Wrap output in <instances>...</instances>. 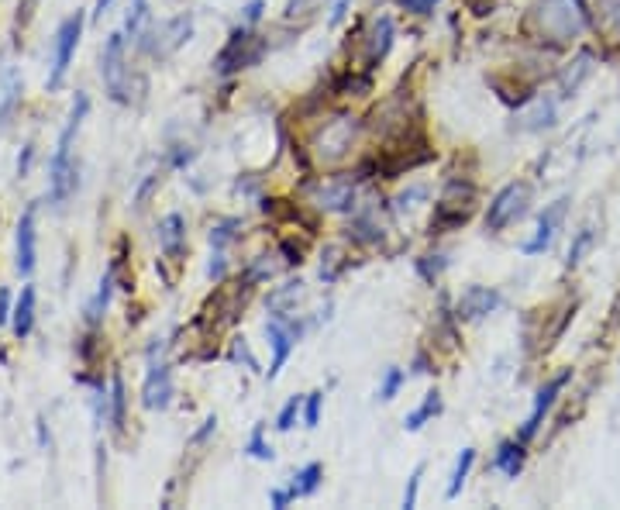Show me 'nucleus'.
<instances>
[{
    "label": "nucleus",
    "instance_id": "aec40b11",
    "mask_svg": "<svg viewBox=\"0 0 620 510\" xmlns=\"http://www.w3.org/2000/svg\"><path fill=\"white\" fill-rule=\"evenodd\" d=\"M524 459H527V452H524V442H503L500 448H496V459H493V466L500 469L503 476H510V479H517V473L524 469Z\"/></svg>",
    "mask_w": 620,
    "mask_h": 510
},
{
    "label": "nucleus",
    "instance_id": "a211bd4d",
    "mask_svg": "<svg viewBox=\"0 0 620 510\" xmlns=\"http://www.w3.org/2000/svg\"><path fill=\"white\" fill-rule=\"evenodd\" d=\"M118 266L121 262L114 259L111 266H107V273L100 276V287H97V293H93V300L87 304V324L90 328H97L100 321H104V311H107V304H111V293H114V280H118Z\"/></svg>",
    "mask_w": 620,
    "mask_h": 510
},
{
    "label": "nucleus",
    "instance_id": "0eeeda50",
    "mask_svg": "<svg viewBox=\"0 0 620 510\" xmlns=\"http://www.w3.org/2000/svg\"><path fill=\"white\" fill-rule=\"evenodd\" d=\"M124 42H128V35L114 32L104 42V49H100V76H104L107 94H111V100H118V104H128V66H124Z\"/></svg>",
    "mask_w": 620,
    "mask_h": 510
},
{
    "label": "nucleus",
    "instance_id": "2eb2a0df",
    "mask_svg": "<svg viewBox=\"0 0 620 510\" xmlns=\"http://www.w3.org/2000/svg\"><path fill=\"white\" fill-rule=\"evenodd\" d=\"M14 266H18L21 276H31V269H35V204H31L18 221V235H14Z\"/></svg>",
    "mask_w": 620,
    "mask_h": 510
},
{
    "label": "nucleus",
    "instance_id": "c756f323",
    "mask_svg": "<svg viewBox=\"0 0 620 510\" xmlns=\"http://www.w3.org/2000/svg\"><path fill=\"white\" fill-rule=\"evenodd\" d=\"M279 255H255V259H252V266H248L245 269V280L248 283H252V287H255V283H266V280H273V276L279 273Z\"/></svg>",
    "mask_w": 620,
    "mask_h": 510
},
{
    "label": "nucleus",
    "instance_id": "13d9d810",
    "mask_svg": "<svg viewBox=\"0 0 620 510\" xmlns=\"http://www.w3.org/2000/svg\"><path fill=\"white\" fill-rule=\"evenodd\" d=\"M111 4H114V0H97V7H93V21L104 18V14L111 11Z\"/></svg>",
    "mask_w": 620,
    "mask_h": 510
},
{
    "label": "nucleus",
    "instance_id": "393cba45",
    "mask_svg": "<svg viewBox=\"0 0 620 510\" xmlns=\"http://www.w3.org/2000/svg\"><path fill=\"white\" fill-rule=\"evenodd\" d=\"M438 414H441V393L431 390L428 397H424V404L417 407V411H410L407 417H403V428H407V431H421L424 424H428L431 417H438Z\"/></svg>",
    "mask_w": 620,
    "mask_h": 510
},
{
    "label": "nucleus",
    "instance_id": "1a4fd4ad",
    "mask_svg": "<svg viewBox=\"0 0 620 510\" xmlns=\"http://www.w3.org/2000/svg\"><path fill=\"white\" fill-rule=\"evenodd\" d=\"M310 204L328 214H348L355 207V180L352 176H328L310 183Z\"/></svg>",
    "mask_w": 620,
    "mask_h": 510
},
{
    "label": "nucleus",
    "instance_id": "a878e982",
    "mask_svg": "<svg viewBox=\"0 0 620 510\" xmlns=\"http://www.w3.org/2000/svg\"><path fill=\"white\" fill-rule=\"evenodd\" d=\"M321 476H324V466H321V462H307V466L300 469V473L293 476V483H290L293 497H314L317 486H321Z\"/></svg>",
    "mask_w": 620,
    "mask_h": 510
},
{
    "label": "nucleus",
    "instance_id": "f8f14e48",
    "mask_svg": "<svg viewBox=\"0 0 620 510\" xmlns=\"http://www.w3.org/2000/svg\"><path fill=\"white\" fill-rule=\"evenodd\" d=\"M266 338H269V349H273V362H269V380H276L279 369H283L286 359H290L293 345H297L300 328H297V324H290L286 318H273V321L266 324Z\"/></svg>",
    "mask_w": 620,
    "mask_h": 510
},
{
    "label": "nucleus",
    "instance_id": "37998d69",
    "mask_svg": "<svg viewBox=\"0 0 620 510\" xmlns=\"http://www.w3.org/2000/svg\"><path fill=\"white\" fill-rule=\"evenodd\" d=\"M421 479H424V466H417L414 469V476H410V483H407V490H403V507H417V490H421Z\"/></svg>",
    "mask_w": 620,
    "mask_h": 510
},
{
    "label": "nucleus",
    "instance_id": "79ce46f5",
    "mask_svg": "<svg viewBox=\"0 0 620 510\" xmlns=\"http://www.w3.org/2000/svg\"><path fill=\"white\" fill-rule=\"evenodd\" d=\"M207 276H211L214 283H221L224 276H228V259H224V249H214L211 262H207Z\"/></svg>",
    "mask_w": 620,
    "mask_h": 510
},
{
    "label": "nucleus",
    "instance_id": "a19ab883",
    "mask_svg": "<svg viewBox=\"0 0 620 510\" xmlns=\"http://www.w3.org/2000/svg\"><path fill=\"white\" fill-rule=\"evenodd\" d=\"M231 362H245L248 369H259V362H255V355L248 352V342L245 338H235V342H231Z\"/></svg>",
    "mask_w": 620,
    "mask_h": 510
},
{
    "label": "nucleus",
    "instance_id": "c03bdc74",
    "mask_svg": "<svg viewBox=\"0 0 620 510\" xmlns=\"http://www.w3.org/2000/svg\"><path fill=\"white\" fill-rule=\"evenodd\" d=\"M262 11H266V0H248V4L242 7V25H259V18H262Z\"/></svg>",
    "mask_w": 620,
    "mask_h": 510
},
{
    "label": "nucleus",
    "instance_id": "6e6552de",
    "mask_svg": "<svg viewBox=\"0 0 620 510\" xmlns=\"http://www.w3.org/2000/svg\"><path fill=\"white\" fill-rule=\"evenodd\" d=\"M80 35H83V11L69 14L66 21L59 25L56 32V49H52V69H49V90L56 94V90L66 83V73H69V63H73V52L76 45H80Z\"/></svg>",
    "mask_w": 620,
    "mask_h": 510
},
{
    "label": "nucleus",
    "instance_id": "e433bc0d",
    "mask_svg": "<svg viewBox=\"0 0 620 510\" xmlns=\"http://www.w3.org/2000/svg\"><path fill=\"white\" fill-rule=\"evenodd\" d=\"M304 411V397H290L283 404V411H279V417H276V428L279 431H290L293 424H297V414Z\"/></svg>",
    "mask_w": 620,
    "mask_h": 510
},
{
    "label": "nucleus",
    "instance_id": "cd10ccee",
    "mask_svg": "<svg viewBox=\"0 0 620 510\" xmlns=\"http://www.w3.org/2000/svg\"><path fill=\"white\" fill-rule=\"evenodd\" d=\"M472 466H476V448H462L459 462H455V469H452V479H448V490H445L448 500H455L462 493V486H465V479H469Z\"/></svg>",
    "mask_w": 620,
    "mask_h": 510
},
{
    "label": "nucleus",
    "instance_id": "6ab92c4d",
    "mask_svg": "<svg viewBox=\"0 0 620 510\" xmlns=\"http://www.w3.org/2000/svg\"><path fill=\"white\" fill-rule=\"evenodd\" d=\"M555 125V100H531L521 114H517V128L521 131H545Z\"/></svg>",
    "mask_w": 620,
    "mask_h": 510
},
{
    "label": "nucleus",
    "instance_id": "a18cd8bd",
    "mask_svg": "<svg viewBox=\"0 0 620 510\" xmlns=\"http://www.w3.org/2000/svg\"><path fill=\"white\" fill-rule=\"evenodd\" d=\"M310 11H317V0H290L286 11H283V18L293 21V18H300V14H310Z\"/></svg>",
    "mask_w": 620,
    "mask_h": 510
},
{
    "label": "nucleus",
    "instance_id": "603ef678",
    "mask_svg": "<svg viewBox=\"0 0 620 510\" xmlns=\"http://www.w3.org/2000/svg\"><path fill=\"white\" fill-rule=\"evenodd\" d=\"M214 431H217V417H207V421H204V428H200V431H197V435H193V445L207 442V438H211V435H214Z\"/></svg>",
    "mask_w": 620,
    "mask_h": 510
},
{
    "label": "nucleus",
    "instance_id": "6e6d98bb",
    "mask_svg": "<svg viewBox=\"0 0 620 510\" xmlns=\"http://www.w3.org/2000/svg\"><path fill=\"white\" fill-rule=\"evenodd\" d=\"M348 4H352V0H331V25H338V21L345 18Z\"/></svg>",
    "mask_w": 620,
    "mask_h": 510
},
{
    "label": "nucleus",
    "instance_id": "de8ad7c7",
    "mask_svg": "<svg viewBox=\"0 0 620 510\" xmlns=\"http://www.w3.org/2000/svg\"><path fill=\"white\" fill-rule=\"evenodd\" d=\"M397 4L410 14H431L434 4H441V0H397Z\"/></svg>",
    "mask_w": 620,
    "mask_h": 510
},
{
    "label": "nucleus",
    "instance_id": "9b49d317",
    "mask_svg": "<svg viewBox=\"0 0 620 510\" xmlns=\"http://www.w3.org/2000/svg\"><path fill=\"white\" fill-rule=\"evenodd\" d=\"M572 380V373L565 369V373H558L555 380H548L545 386L538 390V397H534V411L527 414V421H524V428H521V442H531L534 435L541 431V421H545V414L552 411L555 407V400H558V393L565 390V383Z\"/></svg>",
    "mask_w": 620,
    "mask_h": 510
},
{
    "label": "nucleus",
    "instance_id": "bb28decb",
    "mask_svg": "<svg viewBox=\"0 0 620 510\" xmlns=\"http://www.w3.org/2000/svg\"><path fill=\"white\" fill-rule=\"evenodd\" d=\"M348 238L359 245H379L383 242V228L372 221V214H359V218H352V224H348Z\"/></svg>",
    "mask_w": 620,
    "mask_h": 510
},
{
    "label": "nucleus",
    "instance_id": "b1692460",
    "mask_svg": "<svg viewBox=\"0 0 620 510\" xmlns=\"http://www.w3.org/2000/svg\"><path fill=\"white\" fill-rule=\"evenodd\" d=\"M596 28L620 45V0H600L596 4Z\"/></svg>",
    "mask_w": 620,
    "mask_h": 510
},
{
    "label": "nucleus",
    "instance_id": "c9c22d12",
    "mask_svg": "<svg viewBox=\"0 0 620 510\" xmlns=\"http://www.w3.org/2000/svg\"><path fill=\"white\" fill-rule=\"evenodd\" d=\"M445 266H448L445 255H424V259H417V273H421L424 280L431 283V287L438 283V276L445 273Z\"/></svg>",
    "mask_w": 620,
    "mask_h": 510
},
{
    "label": "nucleus",
    "instance_id": "5701e85b",
    "mask_svg": "<svg viewBox=\"0 0 620 510\" xmlns=\"http://www.w3.org/2000/svg\"><path fill=\"white\" fill-rule=\"evenodd\" d=\"M124 407H128V397H124V380L118 373H114L111 380V393H107V424H111V431H124Z\"/></svg>",
    "mask_w": 620,
    "mask_h": 510
},
{
    "label": "nucleus",
    "instance_id": "4468645a",
    "mask_svg": "<svg viewBox=\"0 0 620 510\" xmlns=\"http://www.w3.org/2000/svg\"><path fill=\"white\" fill-rule=\"evenodd\" d=\"M500 304H503L500 290H493V287H469L459 297V304H455V318H459V321H483L486 314H493Z\"/></svg>",
    "mask_w": 620,
    "mask_h": 510
},
{
    "label": "nucleus",
    "instance_id": "7ed1b4c3",
    "mask_svg": "<svg viewBox=\"0 0 620 510\" xmlns=\"http://www.w3.org/2000/svg\"><path fill=\"white\" fill-rule=\"evenodd\" d=\"M266 49H269V42H266L262 35H255L248 25L235 28L228 42H224V49L217 52L214 73H217V76H231V73H238V69L259 66L262 56H266Z\"/></svg>",
    "mask_w": 620,
    "mask_h": 510
},
{
    "label": "nucleus",
    "instance_id": "3c124183",
    "mask_svg": "<svg viewBox=\"0 0 620 510\" xmlns=\"http://www.w3.org/2000/svg\"><path fill=\"white\" fill-rule=\"evenodd\" d=\"M279 249H283V255H286V266H300V262H304V252L293 249V242H283Z\"/></svg>",
    "mask_w": 620,
    "mask_h": 510
},
{
    "label": "nucleus",
    "instance_id": "4d7b16f0",
    "mask_svg": "<svg viewBox=\"0 0 620 510\" xmlns=\"http://www.w3.org/2000/svg\"><path fill=\"white\" fill-rule=\"evenodd\" d=\"M31 156H35V149H31V145H25V156H21V159H18V176H28Z\"/></svg>",
    "mask_w": 620,
    "mask_h": 510
},
{
    "label": "nucleus",
    "instance_id": "4c0bfd02",
    "mask_svg": "<svg viewBox=\"0 0 620 510\" xmlns=\"http://www.w3.org/2000/svg\"><path fill=\"white\" fill-rule=\"evenodd\" d=\"M593 238H596V231L593 228H583L576 235V242H572V249H569V266H579L583 262V255L593 249Z\"/></svg>",
    "mask_w": 620,
    "mask_h": 510
},
{
    "label": "nucleus",
    "instance_id": "c85d7f7f",
    "mask_svg": "<svg viewBox=\"0 0 620 510\" xmlns=\"http://www.w3.org/2000/svg\"><path fill=\"white\" fill-rule=\"evenodd\" d=\"M593 73V56H583L576 63V69H565L562 76H558V83H562V97H572L579 87H583V80Z\"/></svg>",
    "mask_w": 620,
    "mask_h": 510
},
{
    "label": "nucleus",
    "instance_id": "39448f33",
    "mask_svg": "<svg viewBox=\"0 0 620 510\" xmlns=\"http://www.w3.org/2000/svg\"><path fill=\"white\" fill-rule=\"evenodd\" d=\"M190 35H193V14H180V18H169V21H162V25L149 28V32L138 38V49L162 63V59H169L176 49H183V45L190 42Z\"/></svg>",
    "mask_w": 620,
    "mask_h": 510
},
{
    "label": "nucleus",
    "instance_id": "5fc2aeb1",
    "mask_svg": "<svg viewBox=\"0 0 620 510\" xmlns=\"http://www.w3.org/2000/svg\"><path fill=\"white\" fill-rule=\"evenodd\" d=\"M11 290H0V324L11 321Z\"/></svg>",
    "mask_w": 620,
    "mask_h": 510
},
{
    "label": "nucleus",
    "instance_id": "f03ea898",
    "mask_svg": "<svg viewBox=\"0 0 620 510\" xmlns=\"http://www.w3.org/2000/svg\"><path fill=\"white\" fill-rule=\"evenodd\" d=\"M90 111V97L87 94H76L73 100V111L66 118V128H62L59 142H56V156L49 162V200L52 204H66L69 193L76 190V162H73V138L80 131L83 118Z\"/></svg>",
    "mask_w": 620,
    "mask_h": 510
},
{
    "label": "nucleus",
    "instance_id": "ddd939ff",
    "mask_svg": "<svg viewBox=\"0 0 620 510\" xmlns=\"http://www.w3.org/2000/svg\"><path fill=\"white\" fill-rule=\"evenodd\" d=\"M565 211H569V197H558L555 204L545 207V214L538 218V231H534V238L524 245V255H541L555 242L558 228H562V221H565Z\"/></svg>",
    "mask_w": 620,
    "mask_h": 510
},
{
    "label": "nucleus",
    "instance_id": "4be33fe9",
    "mask_svg": "<svg viewBox=\"0 0 620 510\" xmlns=\"http://www.w3.org/2000/svg\"><path fill=\"white\" fill-rule=\"evenodd\" d=\"M11 324H14V335L18 338L31 335V324H35V287L21 290L18 307H14V314H11Z\"/></svg>",
    "mask_w": 620,
    "mask_h": 510
},
{
    "label": "nucleus",
    "instance_id": "09e8293b",
    "mask_svg": "<svg viewBox=\"0 0 620 510\" xmlns=\"http://www.w3.org/2000/svg\"><path fill=\"white\" fill-rule=\"evenodd\" d=\"M293 500H297V497H293L290 486H286V490H273V493H269V504H273L276 510H286V507L293 504Z\"/></svg>",
    "mask_w": 620,
    "mask_h": 510
},
{
    "label": "nucleus",
    "instance_id": "864d4df0",
    "mask_svg": "<svg viewBox=\"0 0 620 510\" xmlns=\"http://www.w3.org/2000/svg\"><path fill=\"white\" fill-rule=\"evenodd\" d=\"M424 197H428V187H414V190L400 193L397 204H400V207H407V204H414V200H424Z\"/></svg>",
    "mask_w": 620,
    "mask_h": 510
},
{
    "label": "nucleus",
    "instance_id": "f3484780",
    "mask_svg": "<svg viewBox=\"0 0 620 510\" xmlns=\"http://www.w3.org/2000/svg\"><path fill=\"white\" fill-rule=\"evenodd\" d=\"M155 231H159V249L166 252L173 262H180L183 252H186V221H183V214H166Z\"/></svg>",
    "mask_w": 620,
    "mask_h": 510
},
{
    "label": "nucleus",
    "instance_id": "f257e3e1",
    "mask_svg": "<svg viewBox=\"0 0 620 510\" xmlns=\"http://www.w3.org/2000/svg\"><path fill=\"white\" fill-rule=\"evenodd\" d=\"M534 32L548 45H569L589 28L586 0H541L531 14Z\"/></svg>",
    "mask_w": 620,
    "mask_h": 510
},
{
    "label": "nucleus",
    "instance_id": "8fccbe9b",
    "mask_svg": "<svg viewBox=\"0 0 620 510\" xmlns=\"http://www.w3.org/2000/svg\"><path fill=\"white\" fill-rule=\"evenodd\" d=\"M193 156H197V152H193V149H186V145H180V149L173 152V162H169V166H173V169H183V166H190Z\"/></svg>",
    "mask_w": 620,
    "mask_h": 510
},
{
    "label": "nucleus",
    "instance_id": "ea45409f",
    "mask_svg": "<svg viewBox=\"0 0 620 510\" xmlns=\"http://www.w3.org/2000/svg\"><path fill=\"white\" fill-rule=\"evenodd\" d=\"M321 404H324V393L314 390L304 397V424L307 428H317V421H321Z\"/></svg>",
    "mask_w": 620,
    "mask_h": 510
},
{
    "label": "nucleus",
    "instance_id": "473e14b6",
    "mask_svg": "<svg viewBox=\"0 0 620 510\" xmlns=\"http://www.w3.org/2000/svg\"><path fill=\"white\" fill-rule=\"evenodd\" d=\"M341 269H345V255H341V249H324V255H321V280L324 283H335Z\"/></svg>",
    "mask_w": 620,
    "mask_h": 510
},
{
    "label": "nucleus",
    "instance_id": "7c9ffc66",
    "mask_svg": "<svg viewBox=\"0 0 620 510\" xmlns=\"http://www.w3.org/2000/svg\"><path fill=\"white\" fill-rule=\"evenodd\" d=\"M238 231H242V221L238 218H228V221H217L214 228H211V249H228L231 242L238 238Z\"/></svg>",
    "mask_w": 620,
    "mask_h": 510
},
{
    "label": "nucleus",
    "instance_id": "72a5a7b5",
    "mask_svg": "<svg viewBox=\"0 0 620 510\" xmlns=\"http://www.w3.org/2000/svg\"><path fill=\"white\" fill-rule=\"evenodd\" d=\"M18 97H21V83L14 80H7V87H4V100H0V131L7 128V121H11V114H14V104H18Z\"/></svg>",
    "mask_w": 620,
    "mask_h": 510
},
{
    "label": "nucleus",
    "instance_id": "2f4dec72",
    "mask_svg": "<svg viewBox=\"0 0 620 510\" xmlns=\"http://www.w3.org/2000/svg\"><path fill=\"white\" fill-rule=\"evenodd\" d=\"M245 452L252 455V459H259V462H273L276 459L273 445L266 442V428H262V424H255V428H252V438H248Z\"/></svg>",
    "mask_w": 620,
    "mask_h": 510
},
{
    "label": "nucleus",
    "instance_id": "58836bf2",
    "mask_svg": "<svg viewBox=\"0 0 620 510\" xmlns=\"http://www.w3.org/2000/svg\"><path fill=\"white\" fill-rule=\"evenodd\" d=\"M403 380H407V376H403V369H397V366L386 369L383 386H379V400H393V397H397L400 386H403Z\"/></svg>",
    "mask_w": 620,
    "mask_h": 510
},
{
    "label": "nucleus",
    "instance_id": "f704fd0d",
    "mask_svg": "<svg viewBox=\"0 0 620 510\" xmlns=\"http://www.w3.org/2000/svg\"><path fill=\"white\" fill-rule=\"evenodd\" d=\"M145 18H149V4H145V0H131V7H128V18H124V28H121V32L135 38V35H138V28H142V21H145Z\"/></svg>",
    "mask_w": 620,
    "mask_h": 510
},
{
    "label": "nucleus",
    "instance_id": "20e7f679",
    "mask_svg": "<svg viewBox=\"0 0 620 510\" xmlns=\"http://www.w3.org/2000/svg\"><path fill=\"white\" fill-rule=\"evenodd\" d=\"M355 138H359V121L352 114H335L331 121H324V128L314 135V156L324 166H338L348 159V152L355 149Z\"/></svg>",
    "mask_w": 620,
    "mask_h": 510
},
{
    "label": "nucleus",
    "instance_id": "9d476101",
    "mask_svg": "<svg viewBox=\"0 0 620 510\" xmlns=\"http://www.w3.org/2000/svg\"><path fill=\"white\" fill-rule=\"evenodd\" d=\"M162 345H152L149 349V373H145V386H142V404L149 411H166L169 400H173V373L162 362Z\"/></svg>",
    "mask_w": 620,
    "mask_h": 510
},
{
    "label": "nucleus",
    "instance_id": "dca6fc26",
    "mask_svg": "<svg viewBox=\"0 0 620 510\" xmlns=\"http://www.w3.org/2000/svg\"><path fill=\"white\" fill-rule=\"evenodd\" d=\"M393 38H397V28H393V18H376L369 25V32H366V63L369 66H376V63H383L386 56H390V49H393Z\"/></svg>",
    "mask_w": 620,
    "mask_h": 510
},
{
    "label": "nucleus",
    "instance_id": "412c9836",
    "mask_svg": "<svg viewBox=\"0 0 620 510\" xmlns=\"http://www.w3.org/2000/svg\"><path fill=\"white\" fill-rule=\"evenodd\" d=\"M304 297V283H286V287H279L269 293V300H266V307H269V314L273 318H290V307L297 304V300Z\"/></svg>",
    "mask_w": 620,
    "mask_h": 510
},
{
    "label": "nucleus",
    "instance_id": "49530a36",
    "mask_svg": "<svg viewBox=\"0 0 620 510\" xmlns=\"http://www.w3.org/2000/svg\"><path fill=\"white\" fill-rule=\"evenodd\" d=\"M159 180H162V176H159V173H152L149 180L142 183V190H138V197H135V207H138V211H145V207H149V197H152V190L159 187Z\"/></svg>",
    "mask_w": 620,
    "mask_h": 510
},
{
    "label": "nucleus",
    "instance_id": "423d86ee",
    "mask_svg": "<svg viewBox=\"0 0 620 510\" xmlns=\"http://www.w3.org/2000/svg\"><path fill=\"white\" fill-rule=\"evenodd\" d=\"M531 197H534V190H531V183H507L500 193L493 197V204H490V211H486V228L490 231H503V228H510L514 221H521L527 211H531Z\"/></svg>",
    "mask_w": 620,
    "mask_h": 510
}]
</instances>
